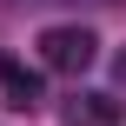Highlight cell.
I'll list each match as a JSON object with an SVG mask.
<instances>
[{
  "instance_id": "cell-1",
  "label": "cell",
  "mask_w": 126,
  "mask_h": 126,
  "mask_svg": "<svg viewBox=\"0 0 126 126\" xmlns=\"http://www.w3.org/2000/svg\"><path fill=\"white\" fill-rule=\"evenodd\" d=\"M33 47H40V66H47V73H73V80H80V73L93 66V53H100V40H93L86 27H47Z\"/></svg>"
},
{
  "instance_id": "cell-2",
  "label": "cell",
  "mask_w": 126,
  "mask_h": 126,
  "mask_svg": "<svg viewBox=\"0 0 126 126\" xmlns=\"http://www.w3.org/2000/svg\"><path fill=\"white\" fill-rule=\"evenodd\" d=\"M60 120L66 126H120L126 120V100H113V93H73L60 106Z\"/></svg>"
},
{
  "instance_id": "cell-3",
  "label": "cell",
  "mask_w": 126,
  "mask_h": 126,
  "mask_svg": "<svg viewBox=\"0 0 126 126\" xmlns=\"http://www.w3.org/2000/svg\"><path fill=\"white\" fill-rule=\"evenodd\" d=\"M0 100H7L13 113H33V106H40V80H33L20 60H7V53H0Z\"/></svg>"
},
{
  "instance_id": "cell-4",
  "label": "cell",
  "mask_w": 126,
  "mask_h": 126,
  "mask_svg": "<svg viewBox=\"0 0 126 126\" xmlns=\"http://www.w3.org/2000/svg\"><path fill=\"white\" fill-rule=\"evenodd\" d=\"M13 7H60V0H13Z\"/></svg>"
},
{
  "instance_id": "cell-5",
  "label": "cell",
  "mask_w": 126,
  "mask_h": 126,
  "mask_svg": "<svg viewBox=\"0 0 126 126\" xmlns=\"http://www.w3.org/2000/svg\"><path fill=\"white\" fill-rule=\"evenodd\" d=\"M113 73H120V80H126V53H120V60H113Z\"/></svg>"
}]
</instances>
